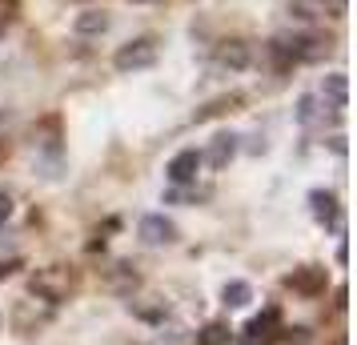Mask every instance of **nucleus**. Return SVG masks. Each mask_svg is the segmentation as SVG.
<instances>
[{
    "label": "nucleus",
    "mask_w": 357,
    "mask_h": 345,
    "mask_svg": "<svg viewBox=\"0 0 357 345\" xmlns=\"http://www.w3.org/2000/svg\"><path fill=\"white\" fill-rule=\"evenodd\" d=\"M77 285V273L68 265H49V269H36L33 273V293L40 301H65Z\"/></svg>",
    "instance_id": "obj_1"
},
{
    "label": "nucleus",
    "mask_w": 357,
    "mask_h": 345,
    "mask_svg": "<svg viewBox=\"0 0 357 345\" xmlns=\"http://www.w3.org/2000/svg\"><path fill=\"white\" fill-rule=\"evenodd\" d=\"M141 241L145 245H169V241H177V225L161 213H149L141 217Z\"/></svg>",
    "instance_id": "obj_5"
},
{
    "label": "nucleus",
    "mask_w": 357,
    "mask_h": 345,
    "mask_svg": "<svg viewBox=\"0 0 357 345\" xmlns=\"http://www.w3.org/2000/svg\"><path fill=\"white\" fill-rule=\"evenodd\" d=\"M321 100H329V105H333V113H341V109H345V100H349V81H345V72H329V77H325Z\"/></svg>",
    "instance_id": "obj_10"
},
{
    "label": "nucleus",
    "mask_w": 357,
    "mask_h": 345,
    "mask_svg": "<svg viewBox=\"0 0 357 345\" xmlns=\"http://www.w3.org/2000/svg\"><path fill=\"white\" fill-rule=\"evenodd\" d=\"M13 269H17V261H8V265H0V277H8V273H13Z\"/></svg>",
    "instance_id": "obj_18"
},
{
    "label": "nucleus",
    "mask_w": 357,
    "mask_h": 345,
    "mask_svg": "<svg viewBox=\"0 0 357 345\" xmlns=\"http://www.w3.org/2000/svg\"><path fill=\"white\" fill-rule=\"evenodd\" d=\"M229 337H233V329L221 325V321H213V325L201 329V337H197V345H229Z\"/></svg>",
    "instance_id": "obj_14"
},
{
    "label": "nucleus",
    "mask_w": 357,
    "mask_h": 345,
    "mask_svg": "<svg viewBox=\"0 0 357 345\" xmlns=\"http://www.w3.org/2000/svg\"><path fill=\"white\" fill-rule=\"evenodd\" d=\"M197 169H201V153H197V148H181L177 157L169 161L165 177H169L173 185H193L197 181Z\"/></svg>",
    "instance_id": "obj_4"
},
{
    "label": "nucleus",
    "mask_w": 357,
    "mask_h": 345,
    "mask_svg": "<svg viewBox=\"0 0 357 345\" xmlns=\"http://www.w3.org/2000/svg\"><path fill=\"white\" fill-rule=\"evenodd\" d=\"M221 297H225L229 309H241V305H249V301H253V289H249L245 281H229L225 289H221Z\"/></svg>",
    "instance_id": "obj_12"
},
{
    "label": "nucleus",
    "mask_w": 357,
    "mask_h": 345,
    "mask_svg": "<svg viewBox=\"0 0 357 345\" xmlns=\"http://www.w3.org/2000/svg\"><path fill=\"white\" fill-rule=\"evenodd\" d=\"M141 4H153V0H141Z\"/></svg>",
    "instance_id": "obj_20"
},
{
    "label": "nucleus",
    "mask_w": 357,
    "mask_h": 345,
    "mask_svg": "<svg viewBox=\"0 0 357 345\" xmlns=\"http://www.w3.org/2000/svg\"><path fill=\"white\" fill-rule=\"evenodd\" d=\"M289 289H297V293H321L325 289V269H317V265L293 269L289 273Z\"/></svg>",
    "instance_id": "obj_9"
},
{
    "label": "nucleus",
    "mask_w": 357,
    "mask_h": 345,
    "mask_svg": "<svg viewBox=\"0 0 357 345\" xmlns=\"http://www.w3.org/2000/svg\"><path fill=\"white\" fill-rule=\"evenodd\" d=\"M8 217H13V197H8V193L0 189V225H4Z\"/></svg>",
    "instance_id": "obj_17"
},
{
    "label": "nucleus",
    "mask_w": 357,
    "mask_h": 345,
    "mask_svg": "<svg viewBox=\"0 0 357 345\" xmlns=\"http://www.w3.org/2000/svg\"><path fill=\"white\" fill-rule=\"evenodd\" d=\"M4 153H8V145H4V141H0V157H4Z\"/></svg>",
    "instance_id": "obj_19"
},
{
    "label": "nucleus",
    "mask_w": 357,
    "mask_h": 345,
    "mask_svg": "<svg viewBox=\"0 0 357 345\" xmlns=\"http://www.w3.org/2000/svg\"><path fill=\"white\" fill-rule=\"evenodd\" d=\"M217 65L229 68V72H241V68L253 65V49H249L245 40H225V45L217 49Z\"/></svg>",
    "instance_id": "obj_6"
},
{
    "label": "nucleus",
    "mask_w": 357,
    "mask_h": 345,
    "mask_svg": "<svg viewBox=\"0 0 357 345\" xmlns=\"http://www.w3.org/2000/svg\"><path fill=\"white\" fill-rule=\"evenodd\" d=\"M116 72H141V68H153L157 65V40H149V36H141V40H129V45H121L113 56Z\"/></svg>",
    "instance_id": "obj_3"
},
{
    "label": "nucleus",
    "mask_w": 357,
    "mask_h": 345,
    "mask_svg": "<svg viewBox=\"0 0 357 345\" xmlns=\"http://www.w3.org/2000/svg\"><path fill=\"white\" fill-rule=\"evenodd\" d=\"M317 4H321V8H329L333 17H341V13L349 8V0H317Z\"/></svg>",
    "instance_id": "obj_16"
},
{
    "label": "nucleus",
    "mask_w": 357,
    "mask_h": 345,
    "mask_svg": "<svg viewBox=\"0 0 357 345\" xmlns=\"http://www.w3.org/2000/svg\"><path fill=\"white\" fill-rule=\"evenodd\" d=\"M273 52L281 61H321L325 52H329V40L309 36V33H293V36H277Z\"/></svg>",
    "instance_id": "obj_2"
},
{
    "label": "nucleus",
    "mask_w": 357,
    "mask_h": 345,
    "mask_svg": "<svg viewBox=\"0 0 357 345\" xmlns=\"http://www.w3.org/2000/svg\"><path fill=\"white\" fill-rule=\"evenodd\" d=\"M273 325H277V309H265L261 317H253L245 325V345H269L273 342Z\"/></svg>",
    "instance_id": "obj_8"
},
{
    "label": "nucleus",
    "mask_w": 357,
    "mask_h": 345,
    "mask_svg": "<svg viewBox=\"0 0 357 345\" xmlns=\"http://www.w3.org/2000/svg\"><path fill=\"white\" fill-rule=\"evenodd\" d=\"M317 105H321V97H301V100H297V121H301V125H313V121L321 116Z\"/></svg>",
    "instance_id": "obj_15"
},
{
    "label": "nucleus",
    "mask_w": 357,
    "mask_h": 345,
    "mask_svg": "<svg viewBox=\"0 0 357 345\" xmlns=\"http://www.w3.org/2000/svg\"><path fill=\"white\" fill-rule=\"evenodd\" d=\"M109 29V13H81L77 17V33L81 36H97Z\"/></svg>",
    "instance_id": "obj_13"
},
{
    "label": "nucleus",
    "mask_w": 357,
    "mask_h": 345,
    "mask_svg": "<svg viewBox=\"0 0 357 345\" xmlns=\"http://www.w3.org/2000/svg\"><path fill=\"white\" fill-rule=\"evenodd\" d=\"M233 157H237V137H233V132H217L209 153H201V161H209L213 169H225Z\"/></svg>",
    "instance_id": "obj_7"
},
{
    "label": "nucleus",
    "mask_w": 357,
    "mask_h": 345,
    "mask_svg": "<svg viewBox=\"0 0 357 345\" xmlns=\"http://www.w3.org/2000/svg\"><path fill=\"white\" fill-rule=\"evenodd\" d=\"M309 205H313V217H317V221H325V225L337 221V197H333V193L313 189V193H309Z\"/></svg>",
    "instance_id": "obj_11"
}]
</instances>
